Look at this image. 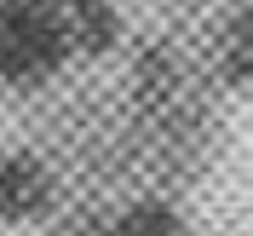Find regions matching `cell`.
Wrapping results in <instances>:
<instances>
[{
  "instance_id": "6da1fadb",
  "label": "cell",
  "mask_w": 253,
  "mask_h": 236,
  "mask_svg": "<svg viewBox=\"0 0 253 236\" xmlns=\"http://www.w3.org/2000/svg\"><path fill=\"white\" fill-rule=\"evenodd\" d=\"M63 63H69V41L46 0H0V81L41 87Z\"/></svg>"
},
{
  "instance_id": "3957f363",
  "label": "cell",
  "mask_w": 253,
  "mask_h": 236,
  "mask_svg": "<svg viewBox=\"0 0 253 236\" xmlns=\"http://www.w3.org/2000/svg\"><path fill=\"white\" fill-rule=\"evenodd\" d=\"M52 17H58L63 41H69V58H104L126 41V23H121V6L115 0H46Z\"/></svg>"
},
{
  "instance_id": "7a4b0ae2",
  "label": "cell",
  "mask_w": 253,
  "mask_h": 236,
  "mask_svg": "<svg viewBox=\"0 0 253 236\" xmlns=\"http://www.w3.org/2000/svg\"><path fill=\"white\" fill-rule=\"evenodd\" d=\"M58 202V173L35 150H0V225L46 219Z\"/></svg>"
},
{
  "instance_id": "277c9868",
  "label": "cell",
  "mask_w": 253,
  "mask_h": 236,
  "mask_svg": "<svg viewBox=\"0 0 253 236\" xmlns=\"http://www.w3.org/2000/svg\"><path fill=\"white\" fill-rule=\"evenodd\" d=\"M213 75L224 87H253V0L213 29Z\"/></svg>"
},
{
  "instance_id": "5b68a950",
  "label": "cell",
  "mask_w": 253,
  "mask_h": 236,
  "mask_svg": "<svg viewBox=\"0 0 253 236\" xmlns=\"http://www.w3.org/2000/svg\"><path fill=\"white\" fill-rule=\"evenodd\" d=\"M104 236H184V213L161 196H138L104 219Z\"/></svg>"
}]
</instances>
